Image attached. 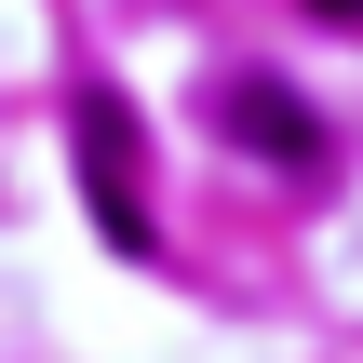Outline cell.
I'll list each match as a JSON object with an SVG mask.
<instances>
[{
	"label": "cell",
	"mask_w": 363,
	"mask_h": 363,
	"mask_svg": "<svg viewBox=\"0 0 363 363\" xmlns=\"http://www.w3.org/2000/svg\"><path fill=\"white\" fill-rule=\"evenodd\" d=\"M216 121H229V148H242V162H283V175H310V162H323L310 108H296L283 81H256V67H242V81H216Z\"/></svg>",
	"instance_id": "1"
},
{
	"label": "cell",
	"mask_w": 363,
	"mask_h": 363,
	"mask_svg": "<svg viewBox=\"0 0 363 363\" xmlns=\"http://www.w3.org/2000/svg\"><path fill=\"white\" fill-rule=\"evenodd\" d=\"M81 175H94L108 242H148V202H135V108H121V94H81Z\"/></svg>",
	"instance_id": "2"
},
{
	"label": "cell",
	"mask_w": 363,
	"mask_h": 363,
	"mask_svg": "<svg viewBox=\"0 0 363 363\" xmlns=\"http://www.w3.org/2000/svg\"><path fill=\"white\" fill-rule=\"evenodd\" d=\"M323 13H363V0H323Z\"/></svg>",
	"instance_id": "3"
}]
</instances>
